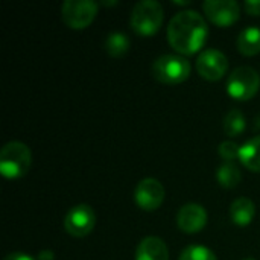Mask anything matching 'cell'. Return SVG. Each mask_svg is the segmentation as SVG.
<instances>
[{"label":"cell","instance_id":"obj_9","mask_svg":"<svg viewBox=\"0 0 260 260\" xmlns=\"http://www.w3.org/2000/svg\"><path fill=\"white\" fill-rule=\"evenodd\" d=\"M229 70V58L218 49H206L197 59V72L206 81H219Z\"/></svg>","mask_w":260,"mask_h":260},{"label":"cell","instance_id":"obj_20","mask_svg":"<svg viewBox=\"0 0 260 260\" xmlns=\"http://www.w3.org/2000/svg\"><path fill=\"white\" fill-rule=\"evenodd\" d=\"M239 152H241V146L232 140L222 142L218 148V154L225 163H235V160L239 158Z\"/></svg>","mask_w":260,"mask_h":260},{"label":"cell","instance_id":"obj_17","mask_svg":"<svg viewBox=\"0 0 260 260\" xmlns=\"http://www.w3.org/2000/svg\"><path fill=\"white\" fill-rule=\"evenodd\" d=\"M242 180V174L236 163H224L216 169V181L224 189H235Z\"/></svg>","mask_w":260,"mask_h":260},{"label":"cell","instance_id":"obj_7","mask_svg":"<svg viewBox=\"0 0 260 260\" xmlns=\"http://www.w3.org/2000/svg\"><path fill=\"white\" fill-rule=\"evenodd\" d=\"M96 225V213L88 204L72 207L64 218V229L73 238L88 236Z\"/></svg>","mask_w":260,"mask_h":260},{"label":"cell","instance_id":"obj_12","mask_svg":"<svg viewBox=\"0 0 260 260\" xmlns=\"http://www.w3.org/2000/svg\"><path fill=\"white\" fill-rule=\"evenodd\" d=\"M136 260H169L168 245L157 236H148L137 245Z\"/></svg>","mask_w":260,"mask_h":260},{"label":"cell","instance_id":"obj_2","mask_svg":"<svg viewBox=\"0 0 260 260\" xmlns=\"http://www.w3.org/2000/svg\"><path fill=\"white\" fill-rule=\"evenodd\" d=\"M32 165V154L23 142H8L0 151V174L8 180L24 177Z\"/></svg>","mask_w":260,"mask_h":260},{"label":"cell","instance_id":"obj_16","mask_svg":"<svg viewBox=\"0 0 260 260\" xmlns=\"http://www.w3.org/2000/svg\"><path fill=\"white\" fill-rule=\"evenodd\" d=\"M129 38L123 32H111L105 38V52L113 58H122L129 50Z\"/></svg>","mask_w":260,"mask_h":260},{"label":"cell","instance_id":"obj_1","mask_svg":"<svg viewBox=\"0 0 260 260\" xmlns=\"http://www.w3.org/2000/svg\"><path fill=\"white\" fill-rule=\"evenodd\" d=\"M209 35L204 17L192 9L181 11L172 17L168 24V43L181 55H195L200 52Z\"/></svg>","mask_w":260,"mask_h":260},{"label":"cell","instance_id":"obj_3","mask_svg":"<svg viewBox=\"0 0 260 260\" xmlns=\"http://www.w3.org/2000/svg\"><path fill=\"white\" fill-rule=\"evenodd\" d=\"M165 18L163 6L155 0H142L134 5L129 17L131 29L140 37H152L158 32Z\"/></svg>","mask_w":260,"mask_h":260},{"label":"cell","instance_id":"obj_15","mask_svg":"<svg viewBox=\"0 0 260 260\" xmlns=\"http://www.w3.org/2000/svg\"><path fill=\"white\" fill-rule=\"evenodd\" d=\"M238 49L245 56L260 53V27H247L239 34Z\"/></svg>","mask_w":260,"mask_h":260},{"label":"cell","instance_id":"obj_24","mask_svg":"<svg viewBox=\"0 0 260 260\" xmlns=\"http://www.w3.org/2000/svg\"><path fill=\"white\" fill-rule=\"evenodd\" d=\"M242 260H254V259H242Z\"/></svg>","mask_w":260,"mask_h":260},{"label":"cell","instance_id":"obj_13","mask_svg":"<svg viewBox=\"0 0 260 260\" xmlns=\"http://www.w3.org/2000/svg\"><path fill=\"white\" fill-rule=\"evenodd\" d=\"M254 215H256V206L247 197L235 200L230 206V219L239 227H247L248 224H251Z\"/></svg>","mask_w":260,"mask_h":260},{"label":"cell","instance_id":"obj_14","mask_svg":"<svg viewBox=\"0 0 260 260\" xmlns=\"http://www.w3.org/2000/svg\"><path fill=\"white\" fill-rule=\"evenodd\" d=\"M239 161L251 172H260V136L250 139L241 146Z\"/></svg>","mask_w":260,"mask_h":260},{"label":"cell","instance_id":"obj_4","mask_svg":"<svg viewBox=\"0 0 260 260\" xmlns=\"http://www.w3.org/2000/svg\"><path fill=\"white\" fill-rule=\"evenodd\" d=\"M192 64L183 55H161L152 64L154 78L165 85H178L187 81Z\"/></svg>","mask_w":260,"mask_h":260},{"label":"cell","instance_id":"obj_18","mask_svg":"<svg viewBox=\"0 0 260 260\" xmlns=\"http://www.w3.org/2000/svg\"><path fill=\"white\" fill-rule=\"evenodd\" d=\"M247 128V119L244 113L238 108L230 110L224 117V133L229 137H238L241 136Z\"/></svg>","mask_w":260,"mask_h":260},{"label":"cell","instance_id":"obj_11","mask_svg":"<svg viewBox=\"0 0 260 260\" xmlns=\"http://www.w3.org/2000/svg\"><path fill=\"white\" fill-rule=\"evenodd\" d=\"M209 215L201 204L189 203L178 210L177 215V225L183 233L195 235L200 233L207 225Z\"/></svg>","mask_w":260,"mask_h":260},{"label":"cell","instance_id":"obj_23","mask_svg":"<svg viewBox=\"0 0 260 260\" xmlns=\"http://www.w3.org/2000/svg\"><path fill=\"white\" fill-rule=\"evenodd\" d=\"M37 260H55V254H53L52 250H43L37 256Z\"/></svg>","mask_w":260,"mask_h":260},{"label":"cell","instance_id":"obj_22","mask_svg":"<svg viewBox=\"0 0 260 260\" xmlns=\"http://www.w3.org/2000/svg\"><path fill=\"white\" fill-rule=\"evenodd\" d=\"M5 260H37L34 259L32 256H29V254H24V253H11V254H8Z\"/></svg>","mask_w":260,"mask_h":260},{"label":"cell","instance_id":"obj_6","mask_svg":"<svg viewBox=\"0 0 260 260\" xmlns=\"http://www.w3.org/2000/svg\"><path fill=\"white\" fill-rule=\"evenodd\" d=\"M98 15V3L93 0H66L61 6V18L70 29L88 27Z\"/></svg>","mask_w":260,"mask_h":260},{"label":"cell","instance_id":"obj_8","mask_svg":"<svg viewBox=\"0 0 260 260\" xmlns=\"http://www.w3.org/2000/svg\"><path fill=\"white\" fill-rule=\"evenodd\" d=\"M203 9L209 21L219 27L233 26L241 17V5L235 0H206Z\"/></svg>","mask_w":260,"mask_h":260},{"label":"cell","instance_id":"obj_10","mask_svg":"<svg viewBox=\"0 0 260 260\" xmlns=\"http://www.w3.org/2000/svg\"><path fill=\"white\" fill-rule=\"evenodd\" d=\"M134 201L145 212L157 210L165 201V187L155 178H143L134 190Z\"/></svg>","mask_w":260,"mask_h":260},{"label":"cell","instance_id":"obj_5","mask_svg":"<svg viewBox=\"0 0 260 260\" xmlns=\"http://www.w3.org/2000/svg\"><path fill=\"white\" fill-rule=\"evenodd\" d=\"M260 88L259 73L250 66L235 69L227 81V93L236 101L253 99Z\"/></svg>","mask_w":260,"mask_h":260},{"label":"cell","instance_id":"obj_21","mask_svg":"<svg viewBox=\"0 0 260 260\" xmlns=\"http://www.w3.org/2000/svg\"><path fill=\"white\" fill-rule=\"evenodd\" d=\"M244 8L250 15H260V0H248L244 3Z\"/></svg>","mask_w":260,"mask_h":260},{"label":"cell","instance_id":"obj_19","mask_svg":"<svg viewBox=\"0 0 260 260\" xmlns=\"http://www.w3.org/2000/svg\"><path fill=\"white\" fill-rule=\"evenodd\" d=\"M178 260H218V257L207 247H203V245H189V247H186L181 251Z\"/></svg>","mask_w":260,"mask_h":260}]
</instances>
